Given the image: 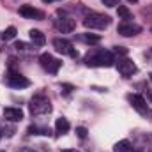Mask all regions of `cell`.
<instances>
[{
    "instance_id": "6da1fadb",
    "label": "cell",
    "mask_w": 152,
    "mask_h": 152,
    "mask_svg": "<svg viewBox=\"0 0 152 152\" xmlns=\"http://www.w3.org/2000/svg\"><path fill=\"white\" fill-rule=\"evenodd\" d=\"M113 62V53L103 48H94L85 55V64L90 67H112Z\"/></svg>"
},
{
    "instance_id": "d6986e66",
    "label": "cell",
    "mask_w": 152,
    "mask_h": 152,
    "mask_svg": "<svg viewBox=\"0 0 152 152\" xmlns=\"http://www.w3.org/2000/svg\"><path fill=\"white\" fill-rule=\"evenodd\" d=\"M0 37L4 39V41H11V39H14L16 37V28H14V27H7Z\"/></svg>"
},
{
    "instance_id": "7402d4cb",
    "label": "cell",
    "mask_w": 152,
    "mask_h": 152,
    "mask_svg": "<svg viewBox=\"0 0 152 152\" xmlns=\"http://www.w3.org/2000/svg\"><path fill=\"white\" fill-rule=\"evenodd\" d=\"M113 51H115V53H120V55H127V50H126V48H122V46H115Z\"/></svg>"
},
{
    "instance_id": "f1b7e54d",
    "label": "cell",
    "mask_w": 152,
    "mask_h": 152,
    "mask_svg": "<svg viewBox=\"0 0 152 152\" xmlns=\"http://www.w3.org/2000/svg\"><path fill=\"white\" fill-rule=\"evenodd\" d=\"M149 76H151V81H152V73H151V75H149Z\"/></svg>"
},
{
    "instance_id": "ac0fdd59",
    "label": "cell",
    "mask_w": 152,
    "mask_h": 152,
    "mask_svg": "<svg viewBox=\"0 0 152 152\" xmlns=\"http://www.w3.org/2000/svg\"><path fill=\"white\" fill-rule=\"evenodd\" d=\"M80 39L85 41V42H88V44H97V42H101V36H96V34H83Z\"/></svg>"
},
{
    "instance_id": "8992f818",
    "label": "cell",
    "mask_w": 152,
    "mask_h": 152,
    "mask_svg": "<svg viewBox=\"0 0 152 152\" xmlns=\"http://www.w3.org/2000/svg\"><path fill=\"white\" fill-rule=\"evenodd\" d=\"M129 103L133 104V108L142 115V117H151V108L147 106V101L143 96L140 94H131L129 96Z\"/></svg>"
},
{
    "instance_id": "9c48e42d",
    "label": "cell",
    "mask_w": 152,
    "mask_h": 152,
    "mask_svg": "<svg viewBox=\"0 0 152 152\" xmlns=\"http://www.w3.org/2000/svg\"><path fill=\"white\" fill-rule=\"evenodd\" d=\"M55 28H57L58 32H62V34H69V32H73L76 28V21L71 20V18H66V16L57 18V20H55Z\"/></svg>"
},
{
    "instance_id": "7a4b0ae2",
    "label": "cell",
    "mask_w": 152,
    "mask_h": 152,
    "mask_svg": "<svg viewBox=\"0 0 152 152\" xmlns=\"http://www.w3.org/2000/svg\"><path fill=\"white\" fill-rule=\"evenodd\" d=\"M110 23H112L110 16L101 14V12H88V14L85 16V20H83V25H85L87 28H97V30L106 28Z\"/></svg>"
},
{
    "instance_id": "4316f807",
    "label": "cell",
    "mask_w": 152,
    "mask_h": 152,
    "mask_svg": "<svg viewBox=\"0 0 152 152\" xmlns=\"http://www.w3.org/2000/svg\"><path fill=\"white\" fill-rule=\"evenodd\" d=\"M42 2H44V4H50V2H53V0H42Z\"/></svg>"
},
{
    "instance_id": "2e32d148",
    "label": "cell",
    "mask_w": 152,
    "mask_h": 152,
    "mask_svg": "<svg viewBox=\"0 0 152 152\" xmlns=\"http://www.w3.org/2000/svg\"><path fill=\"white\" fill-rule=\"evenodd\" d=\"M117 12H118V18L124 20V21H131L133 20V12L126 5H117Z\"/></svg>"
},
{
    "instance_id": "277c9868",
    "label": "cell",
    "mask_w": 152,
    "mask_h": 152,
    "mask_svg": "<svg viewBox=\"0 0 152 152\" xmlns=\"http://www.w3.org/2000/svg\"><path fill=\"white\" fill-rule=\"evenodd\" d=\"M39 64H41V67H42L44 71H48L50 75H57L58 69H60V66H62V62H60L58 58H55L53 55H50V53H42V55L39 57Z\"/></svg>"
},
{
    "instance_id": "ffe728a7",
    "label": "cell",
    "mask_w": 152,
    "mask_h": 152,
    "mask_svg": "<svg viewBox=\"0 0 152 152\" xmlns=\"http://www.w3.org/2000/svg\"><path fill=\"white\" fill-rule=\"evenodd\" d=\"M87 127H83V126H80V127H76V134H78V138H81V140H85L87 138Z\"/></svg>"
},
{
    "instance_id": "d4e9b609",
    "label": "cell",
    "mask_w": 152,
    "mask_h": 152,
    "mask_svg": "<svg viewBox=\"0 0 152 152\" xmlns=\"http://www.w3.org/2000/svg\"><path fill=\"white\" fill-rule=\"evenodd\" d=\"M62 152H80V151H76V149H66V151H62Z\"/></svg>"
},
{
    "instance_id": "8fae6325",
    "label": "cell",
    "mask_w": 152,
    "mask_h": 152,
    "mask_svg": "<svg viewBox=\"0 0 152 152\" xmlns=\"http://www.w3.org/2000/svg\"><path fill=\"white\" fill-rule=\"evenodd\" d=\"M20 14L23 16V18H30V20H41L44 14L37 11L34 5H21L20 7Z\"/></svg>"
},
{
    "instance_id": "603a6c76",
    "label": "cell",
    "mask_w": 152,
    "mask_h": 152,
    "mask_svg": "<svg viewBox=\"0 0 152 152\" xmlns=\"http://www.w3.org/2000/svg\"><path fill=\"white\" fill-rule=\"evenodd\" d=\"M14 48H16V50H25L27 46H25V42H21V41H18V42H14Z\"/></svg>"
},
{
    "instance_id": "cb8c5ba5",
    "label": "cell",
    "mask_w": 152,
    "mask_h": 152,
    "mask_svg": "<svg viewBox=\"0 0 152 152\" xmlns=\"http://www.w3.org/2000/svg\"><path fill=\"white\" fill-rule=\"evenodd\" d=\"M18 152H34V151H32V149H27V147H25V149H20Z\"/></svg>"
},
{
    "instance_id": "5bb4252c",
    "label": "cell",
    "mask_w": 152,
    "mask_h": 152,
    "mask_svg": "<svg viewBox=\"0 0 152 152\" xmlns=\"http://www.w3.org/2000/svg\"><path fill=\"white\" fill-rule=\"evenodd\" d=\"M28 36H30V41L36 44V46H42L44 42H46V37H44V34L37 30V28H32L30 32H28Z\"/></svg>"
},
{
    "instance_id": "e0dca14e",
    "label": "cell",
    "mask_w": 152,
    "mask_h": 152,
    "mask_svg": "<svg viewBox=\"0 0 152 152\" xmlns=\"http://www.w3.org/2000/svg\"><path fill=\"white\" fill-rule=\"evenodd\" d=\"M28 133H30V134H42V136H48L51 131H50V127H46V126H30V127H28Z\"/></svg>"
},
{
    "instance_id": "ba28073f",
    "label": "cell",
    "mask_w": 152,
    "mask_h": 152,
    "mask_svg": "<svg viewBox=\"0 0 152 152\" xmlns=\"http://www.w3.org/2000/svg\"><path fill=\"white\" fill-rule=\"evenodd\" d=\"M117 32H118L120 36H124V37H133V36H136V34L142 32V27L134 25L133 21H122V23L117 27Z\"/></svg>"
},
{
    "instance_id": "52a82bcc",
    "label": "cell",
    "mask_w": 152,
    "mask_h": 152,
    "mask_svg": "<svg viewBox=\"0 0 152 152\" xmlns=\"http://www.w3.org/2000/svg\"><path fill=\"white\" fill-rule=\"evenodd\" d=\"M7 85L9 87H12V88H25V87H30V80L28 78H25L23 75H20V73H16V71H9L7 73Z\"/></svg>"
},
{
    "instance_id": "f546056e",
    "label": "cell",
    "mask_w": 152,
    "mask_h": 152,
    "mask_svg": "<svg viewBox=\"0 0 152 152\" xmlns=\"http://www.w3.org/2000/svg\"><path fill=\"white\" fill-rule=\"evenodd\" d=\"M0 138H2V134H0Z\"/></svg>"
},
{
    "instance_id": "4dcf8cb0",
    "label": "cell",
    "mask_w": 152,
    "mask_h": 152,
    "mask_svg": "<svg viewBox=\"0 0 152 152\" xmlns=\"http://www.w3.org/2000/svg\"><path fill=\"white\" fill-rule=\"evenodd\" d=\"M151 32H152V28H151Z\"/></svg>"
},
{
    "instance_id": "d6a6232c",
    "label": "cell",
    "mask_w": 152,
    "mask_h": 152,
    "mask_svg": "<svg viewBox=\"0 0 152 152\" xmlns=\"http://www.w3.org/2000/svg\"><path fill=\"white\" fill-rule=\"evenodd\" d=\"M0 152H2V151H0Z\"/></svg>"
},
{
    "instance_id": "30bf717a",
    "label": "cell",
    "mask_w": 152,
    "mask_h": 152,
    "mask_svg": "<svg viewBox=\"0 0 152 152\" xmlns=\"http://www.w3.org/2000/svg\"><path fill=\"white\" fill-rule=\"evenodd\" d=\"M117 69H118V73L124 76V78H129V76H133L136 73V66H134V62L129 60V58L118 60V62H117Z\"/></svg>"
},
{
    "instance_id": "83f0119b",
    "label": "cell",
    "mask_w": 152,
    "mask_h": 152,
    "mask_svg": "<svg viewBox=\"0 0 152 152\" xmlns=\"http://www.w3.org/2000/svg\"><path fill=\"white\" fill-rule=\"evenodd\" d=\"M127 2H133V4H134V2H138V0H127Z\"/></svg>"
},
{
    "instance_id": "1f68e13d",
    "label": "cell",
    "mask_w": 152,
    "mask_h": 152,
    "mask_svg": "<svg viewBox=\"0 0 152 152\" xmlns=\"http://www.w3.org/2000/svg\"><path fill=\"white\" fill-rule=\"evenodd\" d=\"M0 36H2V34H0Z\"/></svg>"
},
{
    "instance_id": "9a60e30c",
    "label": "cell",
    "mask_w": 152,
    "mask_h": 152,
    "mask_svg": "<svg viewBox=\"0 0 152 152\" xmlns=\"http://www.w3.org/2000/svg\"><path fill=\"white\" fill-rule=\"evenodd\" d=\"M115 152H131L133 151V143L129 142V140H120V142H117L113 147Z\"/></svg>"
},
{
    "instance_id": "484cf974",
    "label": "cell",
    "mask_w": 152,
    "mask_h": 152,
    "mask_svg": "<svg viewBox=\"0 0 152 152\" xmlns=\"http://www.w3.org/2000/svg\"><path fill=\"white\" fill-rule=\"evenodd\" d=\"M147 97H149V99L152 101V92H147Z\"/></svg>"
},
{
    "instance_id": "3957f363",
    "label": "cell",
    "mask_w": 152,
    "mask_h": 152,
    "mask_svg": "<svg viewBox=\"0 0 152 152\" xmlns=\"http://www.w3.org/2000/svg\"><path fill=\"white\" fill-rule=\"evenodd\" d=\"M28 110L32 115H44L51 112V103L46 96L42 94H37L30 99V104H28Z\"/></svg>"
},
{
    "instance_id": "4fadbf2b",
    "label": "cell",
    "mask_w": 152,
    "mask_h": 152,
    "mask_svg": "<svg viewBox=\"0 0 152 152\" xmlns=\"http://www.w3.org/2000/svg\"><path fill=\"white\" fill-rule=\"evenodd\" d=\"M69 120L67 118H64V117H60V118H57V122H55V133L57 134H66L67 131H69Z\"/></svg>"
},
{
    "instance_id": "44dd1931",
    "label": "cell",
    "mask_w": 152,
    "mask_h": 152,
    "mask_svg": "<svg viewBox=\"0 0 152 152\" xmlns=\"http://www.w3.org/2000/svg\"><path fill=\"white\" fill-rule=\"evenodd\" d=\"M106 7H117V5H120V2L118 0H101Z\"/></svg>"
},
{
    "instance_id": "7c38bea8",
    "label": "cell",
    "mask_w": 152,
    "mask_h": 152,
    "mask_svg": "<svg viewBox=\"0 0 152 152\" xmlns=\"http://www.w3.org/2000/svg\"><path fill=\"white\" fill-rule=\"evenodd\" d=\"M4 117L7 118V120H11V122H20L21 118H23V112L20 110V108H5L4 110Z\"/></svg>"
},
{
    "instance_id": "5b68a950",
    "label": "cell",
    "mask_w": 152,
    "mask_h": 152,
    "mask_svg": "<svg viewBox=\"0 0 152 152\" xmlns=\"http://www.w3.org/2000/svg\"><path fill=\"white\" fill-rule=\"evenodd\" d=\"M53 48H55L58 53H62V55H69V57H73V58L78 57V51L75 50L73 42L67 41V39H62V37L53 39Z\"/></svg>"
}]
</instances>
